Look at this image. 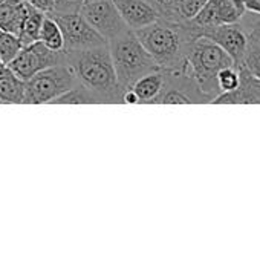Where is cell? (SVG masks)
I'll list each match as a JSON object with an SVG mask.
<instances>
[{"mask_svg":"<svg viewBox=\"0 0 260 262\" xmlns=\"http://www.w3.org/2000/svg\"><path fill=\"white\" fill-rule=\"evenodd\" d=\"M133 32L164 71H182L190 46L199 37L192 21H173L162 17Z\"/></svg>","mask_w":260,"mask_h":262,"instance_id":"cell-1","label":"cell"},{"mask_svg":"<svg viewBox=\"0 0 260 262\" xmlns=\"http://www.w3.org/2000/svg\"><path fill=\"white\" fill-rule=\"evenodd\" d=\"M64 61L74 71L78 83L89 89L98 103H124V89L116 78L107 45L81 51H64Z\"/></svg>","mask_w":260,"mask_h":262,"instance_id":"cell-2","label":"cell"},{"mask_svg":"<svg viewBox=\"0 0 260 262\" xmlns=\"http://www.w3.org/2000/svg\"><path fill=\"white\" fill-rule=\"evenodd\" d=\"M116 78L124 91L143 75L161 69L132 29L107 41Z\"/></svg>","mask_w":260,"mask_h":262,"instance_id":"cell-3","label":"cell"},{"mask_svg":"<svg viewBox=\"0 0 260 262\" xmlns=\"http://www.w3.org/2000/svg\"><path fill=\"white\" fill-rule=\"evenodd\" d=\"M234 64L233 58L215 41L207 37H198L190 46L185 71L198 81L201 91L208 97L210 103L221 94L218 86V74Z\"/></svg>","mask_w":260,"mask_h":262,"instance_id":"cell-4","label":"cell"},{"mask_svg":"<svg viewBox=\"0 0 260 262\" xmlns=\"http://www.w3.org/2000/svg\"><path fill=\"white\" fill-rule=\"evenodd\" d=\"M78 83L70 66L63 61L46 68L25 81V100L26 104H44L52 103L55 98L67 92Z\"/></svg>","mask_w":260,"mask_h":262,"instance_id":"cell-5","label":"cell"},{"mask_svg":"<svg viewBox=\"0 0 260 262\" xmlns=\"http://www.w3.org/2000/svg\"><path fill=\"white\" fill-rule=\"evenodd\" d=\"M210 103L198 81L185 71H166L164 88L155 104H201Z\"/></svg>","mask_w":260,"mask_h":262,"instance_id":"cell-6","label":"cell"},{"mask_svg":"<svg viewBox=\"0 0 260 262\" xmlns=\"http://www.w3.org/2000/svg\"><path fill=\"white\" fill-rule=\"evenodd\" d=\"M64 61V51L55 52L48 49L41 41H34L26 46H21V49L17 52V55L6 64L18 78L26 81L37 72L51 68L54 64Z\"/></svg>","mask_w":260,"mask_h":262,"instance_id":"cell-7","label":"cell"},{"mask_svg":"<svg viewBox=\"0 0 260 262\" xmlns=\"http://www.w3.org/2000/svg\"><path fill=\"white\" fill-rule=\"evenodd\" d=\"M80 14L87 20V23L106 40H112L130 28L124 23L120 15L113 0H90L84 2Z\"/></svg>","mask_w":260,"mask_h":262,"instance_id":"cell-8","label":"cell"},{"mask_svg":"<svg viewBox=\"0 0 260 262\" xmlns=\"http://www.w3.org/2000/svg\"><path fill=\"white\" fill-rule=\"evenodd\" d=\"M61 28L64 38V51H81L107 45V41L87 23L80 14H54L49 12Z\"/></svg>","mask_w":260,"mask_h":262,"instance_id":"cell-9","label":"cell"},{"mask_svg":"<svg viewBox=\"0 0 260 262\" xmlns=\"http://www.w3.org/2000/svg\"><path fill=\"white\" fill-rule=\"evenodd\" d=\"M199 37H207L221 46L231 58L234 64H241L244 61V55L247 52V46L250 41L248 31L239 23H224L208 28H196Z\"/></svg>","mask_w":260,"mask_h":262,"instance_id":"cell-10","label":"cell"},{"mask_svg":"<svg viewBox=\"0 0 260 262\" xmlns=\"http://www.w3.org/2000/svg\"><path fill=\"white\" fill-rule=\"evenodd\" d=\"M244 0H207L202 9L190 20L198 29L224 23H234L245 12Z\"/></svg>","mask_w":260,"mask_h":262,"instance_id":"cell-11","label":"cell"},{"mask_svg":"<svg viewBox=\"0 0 260 262\" xmlns=\"http://www.w3.org/2000/svg\"><path fill=\"white\" fill-rule=\"evenodd\" d=\"M234 66L239 71V84L233 91L218 95L213 104H260V80L244 63Z\"/></svg>","mask_w":260,"mask_h":262,"instance_id":"cell-12","label":"cell"},{"mask_svg":"<svg viewBox=\"0 0 260 262\" xmlns=\"http://www.w3.org/2000/svg\"><path fill=\"white\" fill-rule=\"evenodd\" d=\"M113 3L124 23L132 31L141 29L161 17L159 11L150 0H113Z\"/></svg>","mask_w":260,"mask_h":262,"instance_id":"cell-13","label":"cell"},{"mask_svg":"<svg viewBox=\"0 0 260 262\" xmlns=\"http://www.w3.org/2000/svg\"><path fill=\"white\" fill-rule=\"evenodd\" d=\"M166 81V71L164 69H156L153 72H149L138 78L132 84V91L138 98L139 104H155L156 98L159 97Z\"/></svg>","mask_w":260,"mask_h":262,"instance_id":"cell-14","label":"cell"},{"mask_svg":"<svg viewBox=\"0 0 260 262\" xmlns=\"http://www.w3.org/2000/svg\"><path fill=\"white\" fill-rule=\"evenodd\" d=\"M25 81L18 78L6 64L0 68V103L23 104Z\"/></svg>","mask_w":260,"mask_h":262,"instance_id":"cell-15","label":"cell"},{"mask_svg":"<svg viewBox=\"0 0 260 262\" xmlns=\"http://www.w3.org/2000/svg\"><path fill=\"white\" fill-rule=\"evenodd\" d=\"M28 0H14L5 6H0V29L12 32L18 37L21 23L28 14Z\"/></svg>","mask_w":260,"mask_h":262,"instance_id":"cell-16","label":"cell"},{"mask_svg":"<svg viewBox=\"0 0 260 262\" xmlns=\"http://www.w3.org/2000/svg\"><path fill=\"white\" fill-rule=\"evenodd\" d=\"M44 15H46V12H43L41 9H38L29 3L28 14L25 17L20 32H18V40H20L21 46H26V45L38 40V34H40V28H41Z\"/></svg>","mask_w":260,"mask_h":262,"instance_id":"cell-17","label":"cell"},{"mask_svg":"<svg viewBox=\"0 0 260 262\" xmlns=\"http://www.w3.org/2000/svg\"><path fill=\"white\" fill-rule=\"evenodd\" d=\"M38 41H41L51 51H55V52L64 51V38H63L61 28L51 14H46L43 18L40 34H38Z\"/></svg>","mask_w":260,"mask_h":262,"instance_id":"cell-18","label":"cell"},{"mask_svg":"<svg viewBox=\"0 0 260 262\" xmlns=\"http://www.w3.org/2000/svg\"><path fill=\"white\" fill-rule=\"evenodd\" d=\"M95 95L86 89L81 83H77L74 88H70L67 92L60 95L52 101V104H97Z\"/></svg>","mask_w":260,"mask_h":262,"instance_id":"cell-19","label":"cell"},{"mask_svg":"<svg viewBox=\"0 0 260 262\" xmlns=\"http://www.w3.org/2000/svg\"><path fill=\"white\" fill-rule=\"evenodd\" d=\"M20 49H21V43L18 37L12 32L0 29V60L5 64H8Z\"/></svg>","mask_w":260,"mask_h":262,"instance_id":"cell-20","label":"cell"},{"mask_svg":"<svg viewBox=\"0 0 260 262\" xmlns=\"http://www.w3.org/2000/svg\"><path fill=\"white\" fill-rule=\"evenodd\" d=\"M248 71L257 77L260 80V43L257 40L251 38L250 37V41H248V46H247V52L244 55V61H242Z\"/></svg>","mask_w":260,"mask_h":262,"instance_id":"cell-21","label":"cell"},{"mask_svg":"<svg viewBox=\"0 0 260 262\" xmlns=\"http://www.w3.org/2000/svg\"><path fill=\"white\" fill-rule=\"evenodd\" d=\"M238 84H239V71H238V68L234 64H231L228 68H224L218 74V86H219L221 94L233 91Z\"/></svg>","mask_w":260,"mask_h":262,"instance_id":"cell-22","label":"cell"},{"mask_svg":"<svg viewBox=\"0 0 260 262\" xmlns=\"http://www.w3.org/2000/svg\"><path fill=\"white\" fill-rule=\"evenodd\" d=\"M239 23L248 31L250 37L257 40L260 43V14H254L250 11H245L244 15L239 18Z\"/></svg>","mask_w":260,"mask_h":262,"instance_id":"cell-23","label":"cell"},{"mask_svg":"<svg viewBox=\"0 0 260 262\" xmlns=\"http://www.w3.org/2000/svg\"><path fill=\"white\" fill-rule=\"evenodd\" d=\"M84 0H54V8L51 12L54 14H74L80 12Z\"/></svg>","mask_w":260,"mask_h":262,"instance_id":"cell-24","label":"cell"},{"mask_svg":"<svg viewBox=\"0 0 260 262\" xmlns=\"http://www.w3.org/2000/svg\"><path fill=\"white\" fill-rule=\"evenodd\" d=\"M31 5H34L35 8L41 9L43 12L49 14L54 8V0H28Z\"/></svg>","mask_w":260,"mask_h":262,"instance_id":"cell-25","label":"cell"},{"mask_svg":"<svg viewBox=\"0 0 260 262\" xmlns=\"http://www.w3.org/2000/svg\"><path fill=\"white\" fill-rule=\"evenodd\" d=\"M245 9L254 14H260V0H244Z\"/></svg>","mask_w":260,"mask_h":262,"instance_id":"cell-26","label":"cell"},{"mask_svg":"<svg viewBox=\"0 0 260 262\" xmlns=\"http://www.w3.org/2000/svg\"><path fill=\"white\" fill-rule=\"evenodd\" d=\"M11 2H14V0H0V6H5V5H8Z\"/></svg>","mask_w":260,"mask_h":262,"instance_id":"cell-27","label":"cell"},{"mask_svg":"<svg viewBox=\"0 0 260 262\" xmlns=\"http://www.w3.org/2000/svg\"><path fill=\"white\" fill-rule=\"evenodd\" d=\"M150 2H152L153 5H156V2H158V0H150Z\"/></svg>","mask_w":260,"mask_h":262,"instance_id":"cell-28","label":"cell"},{"mask_svg":"<svg viewBox=\"0 0 260 262\" xmlns=\"http://www.w3.org/2000/svg\"><path fill=\"white\" fill-rule=\"evenodd\" d=\"M3 64H5V63H3V61H2V60H0V68H2V66H3Z\"/></svg>","mask_w":260,"mask_h":262,"instance_id":"cell-29","label":"cell"},{"mask_svg":"<svg viewBox=\"0 0 260 262\" xmlns=\"http://www.w3.org/2000/svg\"><path fill=\"white\" fill-rule=\"evenodd\" d=\"M84 2H90V0H84Z\"/></svg>","mask_w":260,"mask_h":262,"instance_id":"cell-30","label":"cell"}]
</instances>
